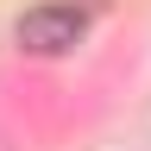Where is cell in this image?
<instances>
[{"mask_svg": "<svg viewBox=\"0 0 151 151\" xmlns=\"http://www.w3.org/2000/svg\"><path fill=\"white\" fill-rule=\"evenodd\" d=\"M88 25H94V6H82V0H44V6H32L13 25V38H19L25 57H63V50H76L88 38Z\"/></svg>", "mask_w": 151, "mask_h": 151, "instance_id": "6da1fadb", "label": "cell"}]
</instances>
